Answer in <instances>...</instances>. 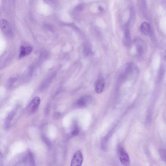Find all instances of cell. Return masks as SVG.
I'll list each match as a JSON object with an SVG mask.
<instances>
[{
	"label": "cell",
	"mask_w": 166,
	"mask_h": 166,
	"mask_svg": "<svg viewBox=\"0 0 166 166\" xmlns=\"http://www.w3.org/2000/svg\"><path fill=\"white\" fill-rule=\"evenodd\" d=\"M120 161L123 165L128 166L130 163V160L128 153L123 147H120L118 149Z\"/></svg>",
	"instance_id": "6da1fadb"
},
{
	"label": "cell",
	"mask_w": 166,
	"mask_h": 166,
	"mask_svg": "<svg viewBox=\"0 0 166 166\" xmlns=\"http://www.w3.org/2000/svg\"><path fill=\"white\" fill-rule=\"evenodd\" d=\"M0 24L1 30L5 35L9 36L13 35V32L8 21L4 19H1Z\"/></svg>",
	"instance_id": "7a4b0ae2"
},
{
	"label": "cell",
	"mask_w": 166,
	"mask_h": 166,
	"mask_svg": "<svg viewBox=\"0 0 166 166\" xmlns=\"http://www.w3.org/2000/svg\"><path fill=\"white\" fill-rule=\"evenodd\" d=\"M83 161V157L81 151H78L74 155L71 161V166H81Z\"/></svg>",
	"instance_id": "3957f363"
},
{
	"label": "cell",
	"mask_w": 166,
	"mask_h": 166,
	"mask_svg": "<svg viewBox=\"0 0 166 166\" xmlns=\"http://www.w3.org/2000/svg\"><path fill=\"white\" fill-rule=\"evenodd\" d=\"M40 102V99L38 97H36L32 100L29 106L31 113H33L35 112L38 108Z\"/></svg>",
	"instance_id": "277c9868"
},
{
	"label": "cell",
	"mask_w": 166,
	"mask_h": 166,
	"mask_svg": "<svg viewBox=\"0 0 166 166\" xmlns=\"http://www.w3.org/2000/svg\"><path fill=\"white\" fill-rule=\"evenodd\" d=\"M91 99V97L90 96H83L79 99L77 101V104L79 108L85 107L90 102Z\"/></svg>",
	"instance_id": "5b68a950"
},
{
	"label": "cell",
	"mask_w": 166,
	"mask_h": 166,
	"mask_svg": "<svg viewBox=\"0 0 166 166\" xmlns=\"http://www.w3.org/2000/svg\"><path fill=\"white\" fill-rule=\"evenodd\" d=\"M136 49L138 55H142L144 52L145 50V45L142 40H137L136 41Z\"/></svg>",
	"instance_id": "8992f818"
},
{
	"label": "cell",
	"mask_w": 166,
	"mask_h": 166,
	"mask_svg": "<svg viewBox=\"0 0 166 166\" xmlns=\"http://www.w3.org/2000/svg\"><path fill=\"white\" fill-rule=\"evenodd\" d=\"M105 86V81L103 78H101L97 83L95 90L97 93H99L102 92Z\"/></svg>",
	"instance_id": "52a82bcc"
},
{
	"label": "cell",
	"mask_w": 166,
	"mask_h": 166,
	"mask_svg": "<svg viewBox=\"0 0 166 166\" xmlns=\"http://www.w3.org/2000/svg\"><path fill=\"white\" fill-rule=\"evenodd\" d=\"M32 51H33V48L31 47H26V48L22 47L21 48L19 58H21L28 55L32 53Z\"/></svg>",
	"instance_id": "ba28073f"
},
{
	"label": "cell",
	"mask_w": 166,
	"mask_h": 166,
	"mask_svg": "<svg viewBox=\"0 0 166 166\" xmlns=\"http://www.w3.org/2000/svg\"><path fill=\"white\" fill-rule=\"evenodd\" d=\"M123 43L126 46H129L131 43V38L130 32L129 30H126L123 38Z\"/></svg>",
	"instance_id": "9c48e42d"
},
{
	"label": "cell",
	"mask_w": 166,
	"mask_h": 166,
	"mask_svg": "<svg viewBox=\"0 0 166 166\" xmlns=\"http://www.w3.org/2000/svg\"><path fill=\"white\" fill-rule=\"evenodd\" d=\"M92 48L91 44L86 42L84 43L83 45V53L85 56H88L92 53Z\"/></svg>",
	"instance_id": "30bf717a"
},
{
	"label": "cell",
	"mask_w": 166,
	"mask_h": 166,
	"mask_svg": "<svg viewBox=\"0 0 166 166\" xmlns=\"http://www.w3.org/2000/svg\"><path fill=\"white\" fill-rule=\"evenodd\" d=\"M140 30L145 35H148L149 33L150 28L149 25L146 22L142 23L140 26Z\"/></svg>",
	"instance_id": "8fae6325"
},
{
	"label": "cell",
	"mask_w": 166,
	"mask_h": 166,
	"mask_svg": "<svg viewBox=\"0 0 166 166\" xmlns=\"http://www.w3.org/2000/svg\"><path fill=\"white\" fill-rule=\"evenodd\" d=\"M29 159L30 164L32 166H35V162H34V159L33 155L30 151H29L28 152Z\"/></svg>",
	"instance_id": "7c38bea8"
},
{
	"label": "cell",
	"mask_w": 166,
	"mask_h": 166,
	"mask_svg": "<svg viewBox=\"0 0 166 166\" xmlns=\"http://www.w3.org/2000/svg\"><path fill=\"white\" fill-rule=\"evenodd\" d=\"M42 139L43 142L45 143L47 146L50 148L51 147V144L49 138L45 136H42Z\"/></svg>",
	"instance_id": "4fadbf2b"
},
{
	"label": "cell",
	"mask_w": 166,
	"mask_h": 166,
	"mask_svg": "<svg viewBox=\"0 0 166 166\" xmlns=\"http://www.w3.org/2000/svg\"><path fill=\"white\" fill-rule=\"evenodd\" d=\"M164 69H163V68L162 67H161L158 74V77L159 79V80H161L162 79L163 74H164Z\"/></svg>",
	"instance_id": "5bb4252c"
},
{
	"label": "cell",
	"mask_w": 166,
	"mask_h": 166,
	"mask_svg": "<svg viewBox=\"0 0 166 166\" xmlns=\"http://www.w3.org/2000/svg\"><path fill=\"white\" fill-rule=\"evenodd\" d=\"M80 132V130L78 128H76L72 131L71 134L73 136H75L78 135Z\"/></svg>",
	"instance_id": "9a60e30c"
},
{
	"label": "cell",
	"mask_w": 166,
	"mask_h": 166,
	"mask_svg": "<svg viewBox=\"0 0 166 166\" xmlns=\"http://www.w3.org/2000/svg\"><path fill=\"white\" fill-rule=\"evenodd\" d=\"M61 116V114L58 113H56L54 114V118H59Z\"/></svg>",
	"instance_id": "2e32d148"
},
{
	"label": "cell",
	"mask_w": 166,
	"mask_h": 166,
	"mask_svg": "<svg viewBox=\"0 0 166 166\" xmlns=\"http://www.w3.org/2000/svg\"><path fill=\"white\" fill-rule=\"evenodd\" d=\"M83 6L81 5H79L77 7L76 9L78 10V11H81L83 9Z\"/></svg>",
	"instance_id": "e0dca14e"
},
{
	"label": "cell",
	"mask_w": 166,
	"mask_h": 166,
	"mask_svg": "<svg viewBox=\"0 0 166 166\" xmlns=\"http://www.w3.org/2000/svg\"><path fill=\"white\" fill-rule=\"evenodd\" d=\"M44 1L47 3H50L52 1V0H44Z\"/></svg>",
	"instance_id": "ac0fdd59"
},
{
	"label": "cell",
	"mask_w": 166,
	"mask_h": 166,
	"mask_svg": "<svg viewBox=\"0 0 166 166\" xmlns=\"http://www.w3.org/2000/svg\"><path fill=\"white\" fill-rule=\"evenodd\" d=\"M164 58L165 60H166V51H165L164 54Z\"/></svg>",
	"instance_id": "d6986e66"
}]
</instances>
